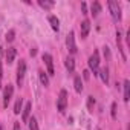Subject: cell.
<instances>
[{"label": "cell", "instance_id": "cell-1", "mask_svg": "<svg viewBox=\"0 0 130 130\" xmlns=\"http://www.w3.org/2000/svg\"><path fill=\"white\" fill-rule=\"evenodd\" d=\"M109 9H110V14H112V19L115 22H119L121 20V8L118 5V2H115V0H109Z\"/></svg>", "mask_w": 130, "mask_h": 130}, {"label": "cell", "instance_id": "cell-2", "mask_svg": "<svg viewBox=\"0 0 130 130\" xmlns=\"http://www.w3.org/2000/svg\"><path fill=\"white\" fill-rule=\"evenodd\" d=\"M57 107H58V112H64L68 107V92L66 90H60V95H58V101H57Z\"/></svg>", "mask_w": 130, "mask_h": 130}, {"label": "cell", "instance_id": "cell-3", "mask_svg": "<svg viewBox=\"0 0 130 130\" xmlns=\"http://www.w3.org/2000/svg\"><path fill=\"white\" fill-rule=\"evenodd\" d=\"M98 66H100V54H98V51H95L90 55V58H89V68L93 71V74H96L98 72Z\"/></svg>", "mask_w": 130, "mask_h": 130}, {"label": "cell", "instance_id": "cell-4", "mask_svg": "<svg viewBox=\"0 0 130 130\" xmlns=\"http://www.w3.org/2000/svg\"><path fill=\"white\" fill-rule=\"evenodd\" d=\"M25 74H26V63H25V60H20L19 68H17V84L19 86H22L23 78H25Z\"/></svg>", "mask_w": 130, "mask_h": 130}, {"label": "cell", "instance_id": "cell-5", "mask_svg": "<svg viewBox=\"0 0 130 130\" xmlns=\"http://www.w3.org/2000/svg\"><path fill=\"white\" fill-rule=\"evenodd\" d=\"M12 93H14V87L11 84H8L5 87V90H3V106L5 107H8V104H9V101L12 98Z\"/></svg>", "mask_w": 130, "mask_h": 130}, {"label": "cell", "instance_id": "cell-6", "mask_svg": "<svg viewBox=\"0 0 130 130\" xmlns=\"http://www.w3.org/2000/svg\"><path fill=\"white\" fill-rule=\"evenodd\" d=\"M43 61L46 64V68H47V75H54V61H52V57L49 54H43Z\"/></svg>", "mask_w": 130, "mask_h": 130}, {"label": "cell", "instance_id": "cell-7", "mask_svg": "<svg viewBox=\"0 0 130 130\" xmlns=\"http://www.w3.org/2000/svg\"><path fill=\"white\" fill-rule=\"evenodd\" d=\"M68 49H69V52L71 54H75L77 52V46H75V35H74V32H71L69 35H68Z\"/></svg>", "mask_w": 130, "mask_h": 130}, {"label": "cell", "instance_id": "cell-8", "mask_svg": "<svg viewBox=\"0 0 130 130\" xmlns=\"http://www.w3.org/2000/svg\"><path fill=\"white\" fill-rule=\"evenodd\" d=\"M80 31H81V38H86L87 34H89V31H90V22H89V20L81 22V25H80Z\"/></svg>", "mask_w": 130, "mask_h": 130}, {"label": "cell", "instance_id": "cell-9", "mask_svg": "<svg viewBox=\"0 0 130 130\" xmlns=\"http://www.w3.org/2000/svg\"><path fill=\"white\" fill-rule=\"evenodd\" d=\"M31 109H32V103H31V101H28V103H26V106H25V109H23V113H22V119H23L25 122L29 119V113H31Z\"/></svg>", "mask_w": 130, "mask_h": 130}, {"label": "cell", "instance_id": "cell-10", "mask_svg": "<svg viewBox=\"0 0 130 130\" xmlns=\"http://www.w3.org/2000/svg\"><path fill=\"white\" fill-rule=\"evenodd\" d=\"M15 55H17V51H15V47H8V49H6V61H8L9 64L14 61Z\"/></svg>", "mask_w": 130, "mask_h": 130}, {"label": "cell", "instance_id": "cell-11", "mask_svg": "<svg viewBox=\"0 0 130 130\" xmlns=\"http://www.w3.org/2000/svg\"><path fill=\"white\" fill-rule=\"evenodd\" d=\"M47 20H49V23H51V26H52L54 31H58V29H60V20H58L55 15H49Z\"/></svg>", "mask_w": 130, "mask_h": 130}, {"label": "cell", "instance_id": "cell-12", "mask_svg": "<svg viewBox=\"0 0 130 130\" xmlns=\"http://www.w3.org/2000/svg\"><path fill=\"white\" fill-rule=\"evenodd\" d=\"M130 100V81L125 80L124 81V101L127 103Z\"/></svg>", "mask_w": 130, "mask_h": 130}, {"label": "cell", "instance_id": "cell-13", "mask_svg": "<svg viewBox=\"0 0 130 130\" xmlns=\"http://www.w3.org/2000/svg\"><path fill=\"white\" fill-rule=\"evenodd\" d=\"M66 69H68L69 72H74V71H75V60H74L72 57H68V58H66Z\"/></svg>", "mask_w": 130, "mask_h": 130}, {"label": "cell", "instance_id": "cell-14", "mask_svg": "<svg viewBox=\"0 0 130 130\" xmlns=\"http://www.w3.org/2000/svg\"><path fill=\"white\" fill-rule=\"evenodd\" d=\"M90 11H92V15L96 17V15L101 12V5H100V2H93L92 6H90Z\"/></svg>", "mask_w": 130, "mask_h": 130}, {"label": "cell", "instance_id": "cell-15", "mask_svg": "<svg viewBox=\"0 0 130 130\" xmlns=\"http://www.w3.org/2000/svg\"><path fill=\"white\" fill-rule=\"evenodd\" d=\"M38 77H40V81L43 86H49V78H47V74L44 71H40L38 72Z\"/></svg>", "mask_w": 130, "mask_h": 130}, {"label": "cell", "instance_id": "cell-16", "mask_svg": "<svg viewBox=\"0 0 130 130\" xmlns=\"http://www.w3.org/2000/svg\"><path fill=\"white\" fill-rule=\"evenodd\" d=\"M100 77H101V80L107 84V83H109V69H107V68H103V69L100 71Z\"/></svg>", "mask_w": 130, "mask_h": 130}, {"label": "cell", "instance_id": "cell-17", "mask_svg": "<svg viewBox=\"0 0 130 130\" xmlns=\"http://www.w3.org/2000/svg\"><path fill=\"white\" fill-rule=\"evenodd\" d=\"M74 86H75V90H77V92H81V90H83V81H81V77H75V80H74Z\"/></svg>", "mask_w": 130, "mask_h": 130}, {"label": "cell", "instance_id": "cell-18", "mask_svg": "<svg viewBox=\"0 0 130 130\" xmlns=\"http://www.w3.org/2000/svg\"><path fill=\"white\" fill-rule=\"evenodd\" d=\"M22 106H23V98H19V100L15 101V106H14V113H15V115H19V113L22 112Z\"/></svg>", "mask_w": 130, "mask_h": 130}, {"label": "cell", "instance_id": "cell-19", "mask_svg": "<svg viewBox=\"0 0 130 130\" xmlns=\"http://www.w3.org/2000/svg\"><path fill=\"white\" fill-rule=\"evenodd\" d=\"M28 124H29V130H40L38 128V122H37V119L34 116L31 119H28Z\"/></svg>", "mask_w": 130, "mask_h": 130}, {"label": "cell", "instance_id": "cell-20", "mask_svg": "<svg viewBox=\"0 0 130 130\" xmlns=\"http://www.w3.org/2000/svg\"><path fill=\"white\" fill-rule=\"evenodd\" d=\"M5 38H6V41H8V43L14 41V38H15V31H14V29H9V31L6 32V37H5Z\"/></svg>", "mask_w": 130, "mask_h": 130}, {"label": "cell", "instance_id": "cell-21", "mask_svg": "<svg viewBox=\"0 0 130 130\" xmlns=\"http://www.w3.org/2000/svg\"><path fill=\"white\" fill-rule=\"evenodd\" d=\"M38 5L41 8H44V9H49V8L54 6V2H43V0H38Z\"/></svg>", "mask_w": 130, "mask_h": 130}, {"label": "cell", "instance_id": "cell-22", "mask_svg": "<svg viewBox=\"0 0 130 130\" xmlns=\"http://www.w3.org/2000/svg\"><path fill=\"white\" fill-rule=\"evenodd\" d=\"M93 106H95V100H93V96H87V107H89L90 112L93 110Z\"/></svg>", "mask_w": 130, "mask_h": 130}, {"label": "cell", "instance_id": "cell-23", "mask_svg": "<svg viewBox=\"0 0 130 130\" xmlns=\"http://www.w3.org/2000/svg\"><path fill=\"white\" fill-rule=\"evenodd\" d=\"M112 118L116 119V103H112Z\"/></svg>", "mask_w": 130, "mask_h": 130}, {"label": "cell", "instance_id": "cell-24", "mask_svg": "<svg viewBox=\"0 0 130 130\" xmlns=\"http://www.w3.org/2000/svg\"><path fill=\"white\" fill-rule=\"evenodd\" d=\"M81 11H83V14H87V6H86V3H81Z\"/></svg>", "mask_w": 130, "mask_h": 130}, {"label": "cell", "instance_id": "cell-25", "mask_svg": "<svg viewBox=\"0 0 130 130\" xmlns=\"http://www.w3.org/2000/svg\"><path fill=\"white\" fill-rule=\"evenodd\" d=\"M104 55H106V57H107V58H109V57H110V52H109V47H107V46H106V47H104Z\"/></svg>", "mask_w": 130, "mask_h": 130}, {"label": "cell", "instance_id": "cell-26", "mask_svg": "<svg viewBox=\"0 0 130 130\" xmlns=\"http://www.w3.org/2000/svg\"><path fill=\"white\" fill-rule=\"evenodd\" d=\"M14 130H20V122H19V121L14 122Z\"/></svg>", "mask_w": 130, "mask_h": 130}, {"label": "cell", "instance_id": "cell-27", "mask_svg": "<svg viewBox=\"0 0 130 130\" xmlns=\"http://www.w3.org/2000/svg\"><path fill=\"white\" fill-rule=\"evenodd\" d=\"M2 77H3V71H2V63H0V81H2Z\"/></svg>", "mask_w": 130, "mask_h": 130}, {"label": "cell", "instance_id": "cell-28", "mask_svg": "<svg viewBox=\"0 0 130 130\" xmlns=\"http://www.w3.org/2000/svg\"><path fill=\"white\" fill-rule=\"evenodd\" d=\"M83 74H84V78H86V80H87V78H89V71H84V72H83Z\"/></svg>", "mask_w": 130, "mask_h": 130}, {"label": "cell", "instance_id": "cell-29", "mask_svg": "<svg viewBox=\"0 0 130 130\" xmlns=\"http://www.w3.org/2000/svg\"><path fill=\"white\" fill-rule=\"evenodd\" d=\"M35 54H37V51H35V49H31V55H32V57H34V55H35Z\"/></svg>", "mask_w": 130, "mask_h": 130}, {"label": "cell", "instance_id": "cell-30", "mask_svg": "<svg viewBox=\"0 0 130 130\" xmlns=\"http://www.w3.org/2000/svg\"><path fill=\"white\" fill-rule=\"evenodd\" d=\"M2 54H3V51H2V46H0V57H2Z\"/></svg>", "mask_w": 130, "mask_h": 130}, {"label": "cell", "instance_id": "cell-31", "mask_svg": "<svg viewBox=\"0 0 130 130\" xmlns=\"http://www.w3.org/2000/svg\"><path fill=\"white\" fill-rule=\"evenodd\" d=\"M0 130H3V127H2V124H0Z\"/></svg>", "mask_w": 130, "mask_h": 130}]
</instances>
